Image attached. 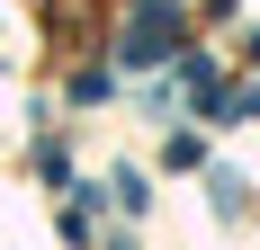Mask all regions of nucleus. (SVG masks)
<instances>
[{
	"label": "nucleus",
	"instance_id": "obj_1",
	"mask_svg": "<svg viewBox=\"0 0 260 250\" xmlns=\"http://www.w3.org/2000/svg\"><path fill=\"white\" fill-rule=\"evenodd\" d=\"M171 27H180V9L171 0H135V27H126V63H153V54H171Z\"/></svg>",
	"mask_w": 260,
	"mask_h": 250
}]
</instances>
